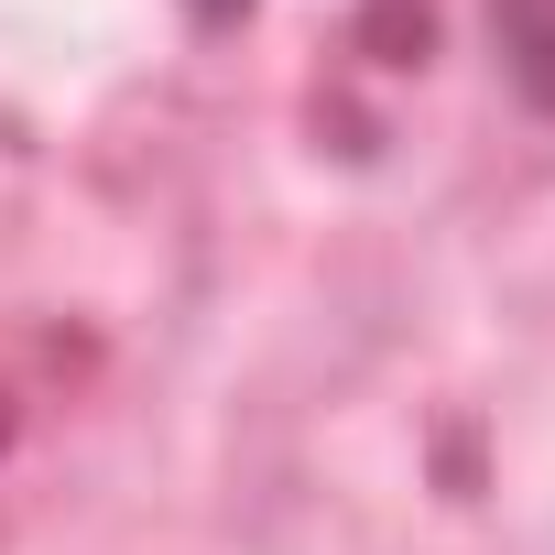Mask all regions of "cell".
I'll list each match as a JSON object with an SVG mask.
<instances>
[{"label":"cell","mask_w":555,"mask_h":555,"mask_svg":"<svg viewBox=\"0 0 555 555\" xmlns=\"http://www.w3.org/2000/svg\"><path fill=\"white\" fill-rule=\"evenodd\" d=\"M490 34H501V66L555 109V0H490Z\"/></svg>","instance_id":"obj_1"},{"label":"cell","mask_w":555,"mask_h":555,"mask_svg":"<svg viewBox=\"0 0 555 555\" xmlns=\"http://www.w3.org/2000/svg\"><path fill=\"white\" fill-rule=\"evenodd\" d=\"M196 12H240V0H196Z\"/></svg>","instance_id":"obj_2"}]
</instances>
